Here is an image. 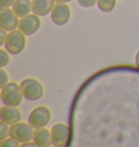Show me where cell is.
Masks as SVG:
<instances>
[{
    "label": "cell",
    "instance_id": "6da1fadb",
    "mask_svg": "<svg viewBox=\"0 0 139 147\" xmlns=\"http://www.w3.org/2000/svg\"><path fill=\"white\" fill-rule=\"evenodd\" d=\"M23 96L21 86H18V83L8 82L5 87L1 88V97L5 105L19 106Z\"/></svg>",
    "mask_w": 139,
    "mask_h": 147
},
{
    "label": "cell",
    "instance_id": "7a4b0ae2",
    "mask_svg": "<svg viewBox=\"0 0 139 147\" xmlns=\"http://www.w3.org/2000/svg\"><path fill=\"white\" fill-rule=\"evenodd\" d=\"M20 86L24 97L28 101H37L44 95V86L37 79H24Z\"/></svg>",
    "mask_w": 139,
    "mask_h": 147
},
{
    "label": "cell",
    "instance_id": "3957f363",
    "mask_svg": "<svg viewBox=\"0 0 139 147\" xmlns=\"http://www.w3.org/2000/svg\"><path fill=\"white\" fill-rule=\"evenodd\" d=\"M26 45L25 35L21 30H12L8 34L5 47L10 54H19L24 50Z\"/></svg>",
    "mask_w": 139,
    "mask_h": 147
},
{
    "label": "cell",
    "instance_id": "277c9868",
    "mask_svg": "<svg viewBox=\"0 0 139 147\" xmlns=\"http://www.w3.org/2000/svg\"><path fill=\"white\" fill-rule=\"evenodd\" d=\"M51 118L50 109L46 106H38L32 110L28 117V123L34 129L45 128L49 123Z\"/></svg>",
    "mask_w": 139,
    "mask_h": 147
},
{
    "label": "cell",
    "instance_id": "5b68a950",
    "mask_svg": "<svg viewBox=\"0 0 139 147\" xmlns=\"http://www.w3.org/2000/svg\"><path fill=\"white\" fill-rule=\"evenodd\" d=\"M10 136L20 143L29 142L34 138V128L29 123H25V122L11 124Z\"/></svg>",
    "mask_w": 139,
    "mask_h": 147
},
{
    "label": "cell",
    "instance_id": "8992f818",
    "mask_svg": "<svg viewBox=\"0 0 139 147\" xmlns=\"http://www.w3.org/2000/svg\"><path fill=\"white\" fill-rule=\"evenodd\" d=\"M52 145L57 147L66 146L70 140V129L64 123H57L51 129Z\"/></svg>",
    "mask_w": 139,
    "mask_h": 147
},
{
    "label": "cell",
    "instance_id": "52a82bcc",
    "mask_svg": "<svg viewBox=\"0 0 139 147\" xmlns=\"http://www.w3.org/2000/svg\"><path fill=\"white\" fill-rule=\"evenodd\" d=\"M40 18L36 14H28L20 20L19 30L23 32L25 36H29L37 32L40 27Z\"/></svg>",
    "mask_w": 139,
    "mask_h": 147
},
{
    "label": "cell",
    "instance_id": "ba28073f",
    "mask_svg": "<svg viewBox=\"0 0 139 147\" xmlns=\"http://www.w3.org/2000/svg\"><path fill=\"white\" fill-rule=\"evenodd\" d=\"M19 16L15 14L13 10L9 8H2L0 12V26L5 29L7 32L15 30V28L19 27Z\"/></svg>",
    "mask_w": 139,
    "mask_h": 147
},
{
    "label": "cell",
    "instance_id": "9c48e42d",
    "mask_svg": "<svg viewBox=\"0 0 139 147\" xmlns=\"http://www.w3.org/2000/svg\"><path fill=\"white\" fill-rule=\"evenodd\" d=\"M71 18V9L66 3H57L51 11V20L57 25H65Z\"/></svg>",
    "mask_w": 139,
    "mask_h": 147
},
{
    "label": "cell",
    "instance_id": "30bf717a",
    "mask_svg": "<svg viewBox=\"0 0 139 147\" xmlns=\"http://www.w3.org/2000/svg\"><path fill=\"white\" fill-rule=\"evenodd\" d=\"M22 114L16 106H3L0 109V119L8 124H14L20 122Z\"/></svg>",
    "mask_w": 139,
    "mask_h": 147
},
{
    "label": "cell",
    "instance_id": "8fae6325",
    "mask_svg": "<svg viewBox=\"0 0 139 147\" xmlns=\"http://www.w3.org/2000/svg\"><path fill=\"white\" fill-rule=\"evenodd\" d=\"M55 2V0H33L32 12L38 16H45L52 11Z\"/></svg>",
    "mask_w": 139,
    "mask_h": 147
},
{
    "label": "cell",
    "instance_id": "7c38bea8",
    "mask_svg": "<svg viewBox=\"0 0 139 147\" xmlns=\"http://www.w3.org/2000/svg\"><path fill=\"white\" fill-rule=\"evenodd\" d=\"M33 141L36 143V145L39 147H48L52 144V138H51V131L45 128L36 129L34 132Z\"/></svg>",
    "mask_w": 139,
    "mask_h": 147
},
{
    "label": "cell",
    "instance_id": "4fadbf2b",
    "mask_svg": "<svg viewBox=\"0 0 139 147\" xmlns=\"http://www.w3.org/2000/svg\"><path fill=\"white\" fill-rule=\"evenodd\" d=\"M12 10L19 18H24L28 15L29 12L32 11V1L31 0H15L12 5Z\"/></svg>",
    "mask_w": 139,
    "mask_h": 147
},
{
    "label": "cell",
    "instance_id": "5bb4252c",
    "mask_svg": "<svg viewBox=\"0 0 139 147\" xmlns=\"http://www.w3.org/2000/svg\"><path fill=\"white\" fill-rule=\"evenodd\" d=\"M116 0H98L97 5L99 9L103 12H111L114 9Z\"/></svg>",
    "mask_w": 139,
    "mask_h": 147
},
{
    "label": "cell",
    "instance_id": "9a60e30c",
    "mask_svg": "<svg viewBox=\"0 0 139 147\" xmlns=\"http://www.w3.org/2000/svg\"><path fill=\"white\" fill-rule=\"evenodd\" d=\"M9 135H10V129L8 127V123L1 121L0 122V142L5 140Z\"/></svg>",
    "mask_w": 139,
    "mask_h": 147
},
{
    "label": "cell",
    "instance_id": "2e32d148",
    "mask_svg": "<svg viewBox=\"0 0 139 147\" xmlns=\"http://www.w3.org/2000/svg\"><path fill=\"white\" fill-rule=\"evenodd\" d=\"M0 145L2 147H19L20 142H18L16 140H14L13 138L10 136V138H5L3 141H1Z\"/></svg>",
    "mask_w": 139,
    "mask_h": 147
},
{
    "label": "cell",
    "instance_id": "e0dca14e",
    "mask_svg": "<svg viewBox=\"0 0 139 147\" xmlns=\"http://www.w3.org/2000/svg\"><path fill=\"white\" fill-rule=\"evenodd\" d=\"M10 57L8 54V51L7 50H0V66L1 67H5L9 64Z\"/></svg>",
    "mask_w": 139,
    "mask_h": 147
},
{
    "label": "cell",
    "instance_id": "ac0fdd59",
    "mask_svg": "<svg viewBox=\"0 0 139 147\" xmlns=\"http://www.w3.org/2000/svg\"><path fill=\"white\" fill-rule=\"evenodd\" d=\"M9 82V77H8V74L5 71V69H0V87L3 88Z\"/></svg>",
    "mask_w": 139,
    "mask_h": 147
},
{
    "label": "cell",
    "instance_id": "d6986e66",
    "mask_svg": "<svg viewBox=\"0 0 139 147\" xmlns=\"http://www.w3.org/2000/svg\"><path fill=\"white\" fill-rule=\"evenodd\" d=\"M78 3L82 7H85V8H90V7H93L98 2V0H77Z\"/></svg>",
    "mask_w": 139,
    "mask_h": 147
},
{
    "label": "cell",
    "instance_id": "ffe728a7",
    "mask_svg": "<svg viewBox=\"0 0 139 147\" xmlns=\"http://www.w3.org/2000/svg\"><path fill=\"white\" fill-rule=\"evenodd\" d=\"M7 37H8L7 30L3 29V28H1V29H0V46H5Z\"/></svg>",
    "mask_w": 139,
    "mask_h": 147
},
{
    "label": "cell",
    "instance_id": "44dd1931",
    "mask_svg": "<svg viewBox=\"0 0 139 147\" xmlns=\"http://www.w3.org/2000/svg\"><path fill=\"white\" fill-rule=\"evenodd\" d=\"M1 1V7L2 8H10L11 5H13L15 0H0Z\"/></svg>",
    "mask_w": 139,
    "mask_h": 147
},
{
    "label": "cell",
    "instance_id": "7402d4cb",
    "mask_svg": "<svg viewBox=\"0 0 139 147\" xmlns=\"http://www.w3.org/2000/svg\"><path fill=\"white\" fill-rule=\"evenodd\" d=\"M22 146L23 147H31V146H37V145H36V143L35 142H31V141H29V142L23 143V144H22Z\"/></svg>",
    "mask_w": 139,
    "mask_h": 147
},
{
    "label": "cell",
    "instance_id": "603a6c76",
    "mask_svg": "<svg viewBox=\"0 0 139 147\" xmlns=\"http://www.w3.org/2000/svg\"><path fill=\"white\" fill-rule=\"evenodd\" d=\"M136 65H137V67L139 68V51L137 52V54H136Z\"/></svg>",
    "mask_w": 139,
    "mask_h": 147
},
{
    "label": "cell",
    "instance_id": "cb8c5ba5",
    "mask_svg": "<svg viewBox=\"0 0 139 147\" xmlns=\"http://www.w3.org/2000/svg\"><path fill=\"white\" fill-rule=\"evenodd\" d=\"M57 3H66V2H69L71 0H55Z\"/></svg>",
    "mask_w": 139,
    "mask_h": 147
}]
</instances>
